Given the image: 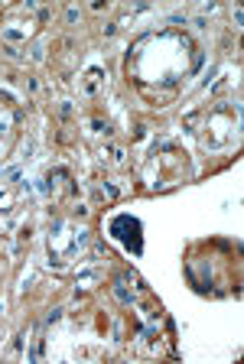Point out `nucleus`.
Returning a JSON list of instances; mask_svg holds the SVG:
<instances>
[{
  "mask_svg": "<svg viewBox=\"0 0 244 364\" xmlns=\"http://www.w3.org/2000/svg\"><path fill=\"white\" fill-rule=\"evenodd\" d=\"M198 62V53L189 36L176 30L150 33L144 36L134 53L127 55V75L134 78L147 98H160V95H173L186 75Z\"/></svg>",
  "mask_w": 244,
  "mask_h": 364,
  "instance_id": "nucleus-1",
  "label": "nucleus"
},
{
  "mask_svg": "<svg viewBox=\"0 0 244 364\" xmlns=\"http://www.w3.org/2000/svg\"><path fill=\"white\" fill-rule=\"evenodd\" d=\"M186 277L192 289L206 296H228L238 293L241 280V264H238V247L228 241H198L186 254Z\"/></svg>",
  "mask_w": 244,
  "mask_h": 364,
  "instance_id": "nucleus-2",
  "label": "nucleus"
},
{
  "mask_svg": "<svg viewBox=\"0 0 244 364\" xmlns=\"http://www.w3.org/2000/svg\"><path fill=\"white\" fill-rule=\"evenodd\" d=\"M111 235H115L121 244H127L134 254L144 250V241H140V221L130 218V215H117V218H111Z\"/></svg>",
  "mask_w": 244,
  "mask_h": 364,
  "instance_id": "nucleus-3",
  "label": "nucleus"
}]
</instances>
